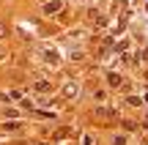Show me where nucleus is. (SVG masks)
<instances>
[{
	"label": "nucleus",
	"instance_id": "obj_1",
	"mask_svg": "<svg viewBox=\"0 0 148 145\" xmlns=\"http://www.w3.org/2000/svg\"><path fill=\"white\" fill-rule=\"evenodd\" d=\"M77 93H79V85H77V82H66V85H63V99H74Z\"/></svg>",
	"mask_w": 148,
	"mask_h": 145
},
{
	"label": "nucleus",
	"instance_id": "obj_2",
	"mask_svg": "<svg viewBox=\"0 0 148 145\" xmlns=\"http://www.w3.org/2000/svg\"><path fill=\"white\" fill-rule=\"evenodd\" d=\"M107 82H110V88H121V85H123L121 74H115V71H110V74H107Z\"/></svg>",
	"mask_w": 148,
	"mask_h": 145
},
{
	"label": "nucleus",
	"instance_id": "obj_3",
	"mask_svg": "<svg viewBox=\"0 0 148 145\" xmlns=\"http://www.w3.org/2000/svg\"><path fill=\"white\" fill-rule=\"evenodd\" d=\"M60 8H63V5H60L58 0H52V3L44 5V11H47V14H60Z\"/></svg>",
	"mask_w": 148,
	"mask_h": 145
},
{
	"label": "nucleus",
	"instance_id": "obj_4",
	"mask_svg": "<svg viewBox=\"0 0 148 145\" xmlns=\"http://www.w3.org/2000/svg\"><path fill=\"white\" fill-rule=\"evenodd\" d=\"M85 36V30H74V33H69V36H66V41H71V44H77L79 38Z\"/></svg>",
	"mask_w": 148,
	"mask_h": 145
},
{
	"label": "nucleus",
	"instance_id": "obj_5",
	"mask_svg": "<svg viewBox=\"0 0 148 145\" xmlns=\"http://www.w3.org/2000/svg\"><path fill=\"white\" fill-rule=\"evenodd\" d=\"M33 88H36L38 93H47V91H49V82H47V80H38V82H36Z\"/></svg>",
	"mask_w": 148,
	"mask_h": 145
},
{
	"label": "nucleus",
	"instance_id": "obj_6",
	"mask_svg": "<svg viewBox=\"0 0 148 145\" xmlns=\"http://www.w3.org/2000/svg\"><path fill=\"white\" fill-rule=\"evenodd\" d=\"M44 58H47V60H49V63H58V60H60V58H58V55H55V52H52V49H44Z\"/></svg>",
	"mask_w": 148,
	"mask_h": 145
},
{
	"label": "nucleus",
	"instance_id": "obj_7",
	"mask_svg": "<svg viewBox=\"0 0 148 145\" xmlns=\"http://www.w3.org/2000/svg\"><path fill=\"white\" fill-rule=\"evenodd\" d=\"M5 38H8V25L0 22V41H5Z\"/></svg>",
	"mask_w": 148,
	"mask_h": 145
},
{
	"label": "nucleus",
	"instance_id": "obj_8",
	"mask_svg": "<svg viewBox=\"0 0 148 145\" xmlns=\"http://www.w3.org/2000/svg\"><path fill=\"white\" fill-rule=\"evenodd\" d=\"M96 115H99V118H112V115H115V112H112V110H96Z\"/></svg>",
	"mask_w": 148,
	"mask_h": 145
},
{
	"label": "nucleus",
	"instance_id": "obj_9",
	"mask_svg": "<svg viewBox=\"0 0 148 145\" xmlns=\"http://www.w3.org/2000/svg\"><path fill=\"white\" fill-rule=\"evenodd\" d=\"M126 104H129V107H140V99H137V96H129Z\"/></svg>",
	"mask_w": 148,
	"mask_h": 145
},
{
	"label": "nucleus",
	"instance_id": "obj_10",
	"mask_svg": "<svg viewBox=\"0 0 148 145\" xmlns=\"http://www.w3.org/2000/svg\"><path fill=\"white\" fill-rule=\"evenodd\" d=\"M19 126H22V123H14V120H11V123H5V129H8V131H16Z\"/></svg>",
	"mask_w": 148,
	"mask_h": 145
},
{
	"label": "nucleus",
	"instance_id": "obj_11",
	"mask_svg": "<svg viewBox=\"0 0 148 145\" xmlns=\"http://www.w3.org/2000/svg\"><path fill=\"white\" fill-rule=\"evenodd\" d=\"M79 145H93V137H90V134H85V137H82V142H79Z\"/></svg>",
	"mask_w": 148,
	"mask_h": 145
},
{
	"label": "nucleus",
	"instance_id": "obj_12",
	"mask_svg": "<svg viewBox=\"0 0 148 145\" xmlns=\"http://www.w3.org/2000/svg\"><path fill=\"white\" fill-rule=\"evenodd\" d=\"M112 145H126V140L123 137H112Z\"/></svg>",
	"mask_w": 148,
	"mask_h": 145
},
{
	"label": "nucleus",
	"instance_id": "obj_13",
	"mask_svg": "<svg viewBox=\"0 0 148 145\" xmlns=\"http://www.w3.org/2000/svg\"><path fill=\"white\" fill-rule=\"evenodd\" d=\"M33 145H47V142H33Z\"/></svg>",
	"mask_w": 148,
	"mask_h": 145
},
{
	"label": "nucleus",
	"instance_id": "obj_14",
	"mask_svg": "<svg viewBox=\"0 0 148 145\" xmlns=\"http://www.w3.org/2000/svg\"><path fill=\"white\" fill-rule=\"evenodd\" d=\"M123 3H132V0H123Z\"/></svg>",
	"mask_w": 148,
	"mask_h": 145
}]
</instances>
